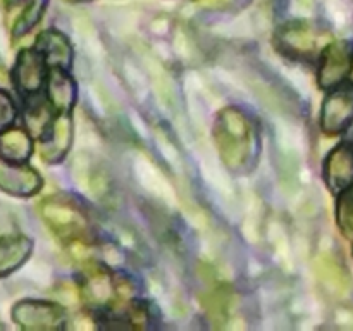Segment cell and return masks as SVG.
<instances>
[{"label": "cell", "mask_w": 353, "mask_h": 331, "mask_svg": "<svg viewBox=\"0 0 353 331\" xmlns=\"http://www.w3.org/2000/svg\"><path fill=\"white\" fill-rule=\"evenodd\" d=\"M324 176L331 192L340 193L353 185V148L347 143L338 145L326 159Z\"/></svg>", "instance_id": "cell-12"}, {"label": "cell", "mask_w": 353, "mask_h": 331, "mask_svg": "<svg viewBox=\"0 0 353 331\" xmlns=\"http://www.w3.org/2000/svg\"><path fill=\"white\" fill-rule=\"evenodd\" d=\"M54 107L50 102L40 99L33 93L28 95L26 107H24V123H26L28 131L33 137L41 138L48 130H50L52 123H54V114H52Z\"/></svg>", "instance_id": "cell-17"}, {"label": "cell", "mask_w": 353, "mask_h": 331, "mask_svg": "<svg viewBox=\"0 0 353 331\" xmlns=\"http://www.w3.org/2000/svg\"><path fill=\"white\" fill-rule=\"evenodd\" d=\"M33 243L24 234H7L0 238V278L10 274L24 264Z\"/></svg>", "instance_id": "cell-16"}, {"label": "cell", "mask_w": 353, "mask_h": 331, "mask_svg": "<svg viewBox=\"0 0 353 331\" xmlns=\"http://www.w3.org/2000/svg\"><path fill=\"white\" fill-rule=\"evenodd\" d=\"M65 2H88V0H65Z\"/></svg>", "instance_id": "cell-22"}, {"label": "cell", "mask_w": 353, "mask_h": 331, "mask_svg": "<svg viewBox=\"0 0 353 331\" xmlns=\"http://www.w3.org/2000/svg\"><path fill=\"white\" fill-rule=\"evenodd\" d=\"M133 295V285L119 274L107 269L92 268L79 283L83 303L95 310H121Z\"/></svg>", "instance_id": "cell-3"}, {"label": "cell", "mask_w": 353, "mask_h": 331, "mask_svg": "<svg viewBox=\"0 0 353 331\" xmlns=\"http://www.w3.org/2000/svg\"><path fill=\"white\" fill-rule=\"evenodd\" d=\"M16 106L6 92L0 90V130H6L16 119Z\"/></svg>", "instance_id": "cell-21"}, {"label": "cell", "mask_w": 353, "mask_h": 331, "mask_svg": "<svg viewBox=\"0 0 353 331\" xmlns=\"http://www.w3.org/2000/svg\"><path fill=\"white\" fill-rule=\"evenodd\" d=\"M38 52L43 57L45 64L50 68L69 69L72 62V48L65 34L57 30H47L38 37L37 40Z\"/></svg>", "instance_id": "cell-13"}, {"label": "cell", "mask_w": 353, "mask_h": 331, "mask_svg": "<svg viewBox=\"0 0 353 331\" xmlns=\"http://www.w3.org/2000/svg\"><path fill=\"white\" fill-rule=\"evenodd\" d=\"M48 102L61 114L69 112L76 102V85L65 69L50 68L47 78Z\"/></svg>", "instance_id": "cell-15"}, {"label": "cell", "mask_w": 353, "mask_h": 331, "mask_svg": "<svg viewBox=\"0 0 353 331\" xmlns=\"http://www.w3.org/2000/svg\"><path fill=\"white\" fill-rule=\"evenodd\" d=\"M41 188V178L24 162L0 161V190L14 197H31Z\"/></svg>", "instance_id": "cell-8"}, {"label": "cell", "mask_w": 353, "mask_h": 331, "mask_svg": "<svg viewBox=\"0 0 353 331\" xmlns=\"http://www.w3.org/2000/svg\"><path fill=\"white\" fill-rule=\"evenodd\" d=\"M33 152V141L28 131L12 128L0 134V155L7 162H24Z\"/></svg>", "instance_id": "cell-19"}, {"label": "cell", "mask_w": 353, "mask_h": 331, "mask_svg": "<svg viewBox=\"0 0 353 331\" xmlns=\"http://www.w3.org/2000/svg\"><path fill=\"white\" fill-rule=\"evenodd\" d=\"M45 78V61L37 48L23 50L14 66V85L23 95L40 92Z\"/></svg>", "instance_id": "cell-9"}, {"label": "cell", "mask_w": 353, "mask_h": 331, "mask_svg": "<svg viewBox=\"0 0 353 331\" xmlns=\"http://www.w3.org/2000/svg\"><path fill=\"white\" fill-rule=\"evenodd\" d=\"M336 219L341 233L353 240V185L340 192L336 207Z\"/></svg>", "instance_id": "cell-20"}, {"label": "cell", "mask_w": 353, "mask_h": 331, "mask_svg": "<svg viewBox=\"0 0 353 331\" xmlns=\"http://www.w3.org/2000/svg\"><path fill=\"white\" fill-rule=\"evenodd\" d=\"M16 324L28 331L61 330L65 324V312L61 305L38 300H23L12 309Z\"/></svg>", "instance_id": "cell-6"}, {"label": "cell", "mask_w": 353, "mask_h": 331, "mask_svg": "<svg viewBox=\"0 0 353 331\" xmlns=\"http://www.w3.org/2000/svg\"><path fill=\"white\" fill-rule=\"evenodd\" d=\"M47 0H3L6 24L12 37H23L41 19Z\"/></svg>", "instance_id": "cell-10"}, {"label": "cell", "mask_w": 353, "mask_h": 331, "mask_svg": "<svg viewBox=\"0 0 353 331\" xmlns=\"http://www.w3.org/2000/svg\"><path fill=\"white\" fill-rule=\"evenodd\" d=\"M353 124V83L333 86L321 112V128L326 134H340Z\"/></svg>", "instance_id": "cell-5"}, {"label": "cell", "mask_w": 353, "mask_h": 331, "mask_svg": "<svg viewBox=\"0 0 353 331\" xmlns=\"http://www.w3.org/2000/svg\"><path fill=\"white\" fill-rule=\"evenodd\" d=\"M323 33L307 21H293L279 28L276 45L283 54L296 59H310L319 52Z\"/></svg>", "instance_id": "cell-4"}, {"label": "cell", "mask_w": 353, "mask_h": 331, "mask_svg": "<svg viewBox=\"0 0 353 331\" xmlns=\"http://www.w3.org/2000/svg\"><path fill=\"white\" fill-rule=\"evenodd\" d=\"M231 303H233V292L230 286L223 285V283L214 285L202 297V307L216 326H221L228 319Z\"/></svg>", "instance_id": "cell-18"}, {"label": "cell", "mask_w": 353, "mask_h": 331, "mask_svg": "<svg viewBox=\"0 0 353 331\" xmlns=\"http://www.w3.org/2000/svg\"><path fill=\"white\" fill-rule=\"evenodd\" d=\"M353 69V47L350 41L336 40L327 41L321 55L319 74L317 81L323 88H333L347 81Z\"/></svg>", "instance_id": "cell-7"}, {"label": "cell", "mask_w": 353, "mask_h": 331, "mask_svg": "<svg viewBox=\"0 0 353 331\" xmlns=\"http://www.w3.org/2000/svg\"><path fill=\"white\" fill-rule=\"evenodd\" d=\"M72 143V121L69 112L61 114L57 119H54L50 130L40 138L38 152L41 159L47 162H59L65 157L69 147Z\"/></svg>", "instance_id": "cell-11"}, {"label": "cell", "mask_w": 353, "mask_h": 331, "mask_svg": "<svg viewBox=\"0 0 353 331\" xmlns=\"http://www.w3.org/2000/svg\"><path fill=\"white\" fill-rule=\"evenodd\" d=\"M214 138L224 164L234 172H243L255 161V137L254 123L247 114L236 107H226L217 114Z\"/></svg>", "instance_id": "cell-1"}, {"label": "cell", "mask_w": 353, "mask_h": 331, "mask_svg": "<svg viewBox=\"0 0 353 331\" xmlns=\"http://www.w3.org/2000/svg\"><path fill=\"white\" fill-rule=\"evenodd\" d=\"M48 230L64 243H86L92 238V221L86 210L68 195L47 197L38 205Z\"/></svg>", "instance_id": "cell-2"}, {"label": "cell", "mask_w": 353, "mask_h": 331, "mask_svg": "<svg viewBox=\"0 0 353 331\" xmlns=\"http://www.w3.org/2000/svg\"><path fill=\"white\" fill-rule=\"evenodd\" d=\"M316 272L319 281L323 283L324 290L330 295L341 299V297H347L350 293V276L333 255H321L316 262Z\"/></svg>", "instance_id": "cell-14"}]
</instances>
